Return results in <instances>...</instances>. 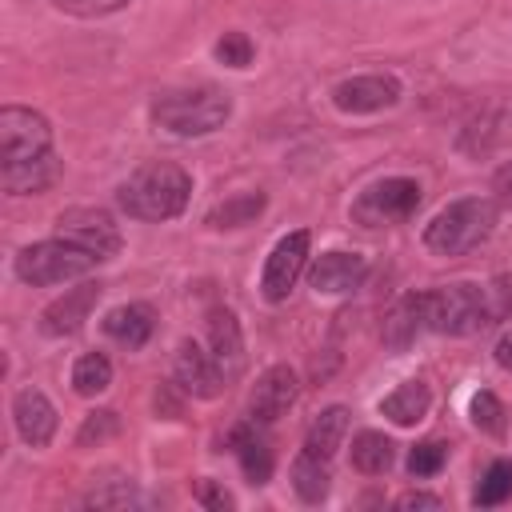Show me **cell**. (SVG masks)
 <instances>
[{
    "label": "cell",
    "instance_id": "cell-20",
    "mask_svg": "<svg viewBox=\"0 0 512 512\" xmlns=\"http://www.w3.org/2000/svg\"><path fill=\"white\" fill-rule=\"evenodd\" d=\"M56 172H60V164H56V156L48 152V156H40V160L4 164V168H0V184H4V192H12V196H28V192H44V188L56 180Z\"/></svg>",
    "mask_w": 512,
    "mask_h": 512
},
{
    "label": "cell",
    "instance_id": "cell-12",
    "mask_svg": "<svg viewBox=\"0 0 512 512\" xmlns=\"http://www.w3.org/2000/svg\"><path fill=\"white\" fill-rule=\"evenodd\" d=\"M172 372H176V384H180L188 396H200V400L220 396V388L228 384L224 372H220V364L212 360V352H204L196 340H184V344L176 348Z\"/></svg>",
    "mask_w": 512,
    "mask_h": 512
},
{
    "label": "cell",
    "instance_id": "cell-21",
    "mask_svg": "<svg viewBox=\"0 0 512 512\" xmlns=\"http://www.w3.org/2000/svg\"><path fill=\"white\" fill-rule=\"evenodd\" d=\"M344 436H348V408H340V404L336 408H324L312 420L308 436H304V452L316 456V460H332L336 448L344 444Z\"/></svg>",
    "mask_w": 512,
    "mask_h": 512
},
{
    "label": "cell",
    "instance_id": "cell-27",
    "mask_svg": "<svg viewBox=\"0 0 512 512\" xmlns=\"http://www.w3.org/2000/svg\"><path fill=\"white\" fill-rule=\"evenodd\" d=\"M112 384V364L104 352H84L76 364H72V388L80 396H96Z\"/></svg>",
    "mask_w": 512,
    "mask_h": 512
},
{
    "label": "cell",
    "instance_id": "cell-32",
    "mask_svg": "<svg viewBox=\"0 0 512 512\" xmlns=\"http://www.w3.org/2000/svg\"><path fill=\"white\" fill-rule=\"evenodd\" d=\"M216 60L228 68H248L252 64V40L244 32H224L216 40Z\"/></svg>",
    "mask_w": 512,
    "mask_h": 512
},
{
    "label": "cell",
    "instance_id": "cell-8",
    "mask_svg": "<svg viewBox=\"0 0 512 512\" xmlns=\"http://www.w3.org/2000/svg\"><path fill=\"white\" fill-rule=\"evenodd\" d=\"M56 236L92 252L96 260H112L120 252V224L104 208H68V212H60Z\"/></svg>",
    "mask_w": 512,
    "mask_h": 512
},
{
    "label": "cell",
    "instance_id": "cell-11",
    "mask_svg": "<svg viewBox=\"0 0 512 512\" xmlns=\"http://www.w3.org/2000/svg\"><path fill=\"white\" fill-rule=\"evenodd\" d=\"M296 372L288 368V364H272L260 380H256V388H252V396H248V416H252V424H276L292 404H296Z\"/></svg>",
    "mask_w": 512,
    "mask_h": 512
},
{
    "label": "cell",
    "instance_id": "cell-26",
    "mask_svg": "<svg viewBox=\"0 0 512 512\" xmlns=\"http://www.w3.org/2000/svg\"><path fill=\"white\" fill-rule=\"evenodd\" d=\"M260 212H264V192H240V196H228L224 204H216L208 212V224L212 228H244Z\"/></svg>",
    "mask_w": 512,
    "mask_h": 512
},
{
    "label": "cell",
    "instance_id": "cell-5",
    "mask_svg": "<svg viewBox=\"0 0 512 512\" xmlns=\"http://www.w3.org/2000/svg\"><path fill=\"white\" fill-rule=\"evenodd\" d=\"M424 316H428V328L432 332H444V336H468L476 328L488 324V312H484V288L480 284H444L436 292H424Z\"/></svg>",
    "mask_w": 512,
    "mask_h": 512
},
{
    "label": "cell",
    "instance_id": "cell-7",
    "mask_svg": "<svg viewBox=\"0 0 512 512\" xmlns=\"http://www.w3.org/2000/svg\"><path fill=\"white\" fill-rule=\"evenodd\" d=\"M52 152V128L40 112L4 104L0 108V160L20 164V160H40Z\"/></svg>",
    "mask_w": 512,
    "mask_h": 512
},
{
    "label": "cell",
    "instance_id": "cell-30",
    "mask_svg": "<svg viewBox=\"0 0 512 512\" xmlns=\"http://www.w3.org/2000/svg\"><path fill=\"white\" fill-rule=\"evenodd\" d=\"M472 424L488 436H500L504 432V404L492 392H476L472 396Z\"/></svg>",
    "mask_w": 512,
    "mask_h": 512
},
{
    "label": "cell",
    "instance_id": "cell-13",
    "mask_svg": "<svg viewBox=\"0 0 512 512\" xmlns=\"http://www.w3.org/2000/svg\"><path fill=\"white\" fill-rule=\"evenodd\" d=\"M364 276H368V260L360 252H324L308 268V284L324 296H344V292L360 288Z\"/></svg>",
    "mask_w": 512,
    "mask_h": 512
},
{
    "label": "cell",
    "instance_id": "cell-24",
    "mask_svg": "<svg viewBox=\"0 0 512 512\" xmlns=\"http://www.w3.org/2000/svg\"><path fill=\"white\" fill-rule=\"evenodd\" d=\"M396 460V444L384 436V432H360L352 436V468L364 472V476H380L388 472Z\"/></svg>",
    "mask_w": 512,
    "mask_h": 512
},
{
    "label": "cell",
    "instance_id": "cell-35",
    "mask_svg": "<svg viewBox=\"0 0 512 512\" xmlns=\"http://www.w3.org/2000/svg\"><path fill=\"white\" fill-rule=\"evenodd\" d=\"M196 500H200L204 508H232V496H228L224 488H216L212 480H200V484H196Z\"/></svg>",
    "mask_w": 512,
    "mask_h": 512
},
{
    "label": "cell",
    "instance_id": "cell-2",
    "mask_svg": "<svg viewBox=\"0 0 512 512\" xmlns=\"http://www.w3.org/2000/svg\"><path fill=\"white\" fill-rule=\"evenodd\" d=\"M496 228V200L488 196H464L440 208L424 228V248L436 256H464L480 248Z\"/></svg>",
    "mask_w": 512,
    "mask_h": 512
},
{
    "label": "cell",
    "instance_id": "cell-29",
    "mask_svg": "<svg viewBox=\"0 0 512 512\" xmlns=\"http://www.w3.org/2000/svg\"><path fill=\"white\" fill-rule=\"evenodd\" d=\"M484 312H488V324L512 320V272H500L484 284Z\"/></svg>",
    "mask_w": 512,
    "mask_h": 512
},
{
    "label": "cell",
    "instance_id": "cell-9",
    "mask_svg": "<svg viewBox=\"0 0 512 512\" xmlns=\"http://www.w3.org/2000/svg\"><path fill=\"white\" fill-rule=\"evenodd\" d=\"M308 232L300 228V232H288V236H280L276 240V248L268 252V260H264V276H260V292H264V300H272V304H280V300H288V292H292V284L300 280V272H304V264H308Z\"/></svg>",
    "mask_w": 512,
    "mask_h": 512
},
{
    "label": "cell",
    "instance_id": "cell-36",
    "mask_svg": "<svg viewBox=\"0 0 512 512\" xmlns=\"http://www.w3.org/2000/svg\"><path fill=\"white\" fill-rule=\"evenodd\" d=\"M492 192H496V204L512 208V160L496 168V176H492Z\"/></svg>",
    "mask_w": 512,
    "mask_h": 512
},
{
    "label": "cell",
    "instance_id": "cell-6",
    "mask_svg": "<svg viewBox=\"0 0 512 512\" xmlns=\"http://www.w3.org/2000/svg\"><path fill=\"white\" fill-rule=\"evenodd\" d=\"M416 208H420V184L408 176H384L352 200V220L364 228H392L404 224Z\"/></svg>",
    "mask_w": 512,
    "mask_h": 512
},
{
    "label": "cell",
    "instance_id": "cell-15",
    "mask_svg": "<svg viewBox=\"0 0 512 512\" xmlns=\"http://www.w3.org/2000/svg\"><path fill=\"white\" fill-rule=\"evenodd\" d=\"M12 420H16V432L24 444L32 448H44L52 436H56V408L52 400L40 392V388H20L16 400H12Z\"/></svg>",
    "mask_w": 512,
    "mask_h": 512
},
{
    "label": "cell",
    "instance_id": "cell-31",
    "mask_svg": "<svg viewBox=\"0 0 512 512\" xmlns=\"http://www.w3.org/2000/svg\"><path fill=\"white\" fill-rule=\"evenodd\" d=\"M444 460H448V444H440V440H424V444L412 448V456H408V472H412V476H436V472L444 468Z\"/></svg>",
    "mask_w": 512,
    "mask_h": 512
},
{
    "label": "cell",
    "instance_id": "cell-19",
    "mask_svg": "<svg viewBox=\"0 0 512 512\" xmlns=\"http://www.w3.org/2000/svg\"><path fill=\"white\" fill-rule=\"evenodd\" d=\"M428 408H432V392H428L424 380H404L400 388H392V392L380 400V412H384L392 424H400V428L420 424V420L428 416Z\"/></svg>",
    "mask_w": 512,
    "mask_h": 512
},
{
    "label": "cell",
    "instance_id": "cell-3",
    "mask_svg": "<svg viewBox=\"0 0 512 512\" xmlns=\"http://www.w3.org/2000/svg\"><path fill=\"white\" fill-rule=\"evenodd\" d=\"M228 116H232V100H228V92H220L212 84L172 88L152 100V120L160 128H168L172 136H208V132L224 128Z\"/></svg>",
    "mask_w": 512,
    "mask_h": 512
},
{
    "label": "cell",
    "instance_id": "cell-34",
    "mask_svg": "<svg viewBox=\"0 0 512 512\" xmlns=\"http://www.w3.org/2000/svg\"><path fill=\"white\" fill-rule=\"evenodd\" d=\"M116 428H120V420H116V412H112V408H104V412H92V416L84 420V428H80L76 444H80V448H88L92 440L100 444V440H104V436H112Z\"/></svg>",
    "mask_w": 512,
    "mask_h": 512
},
{
    "label": "cell",
    "instance_id": "cell-22",
    "mask_svg": "<svg viewBox=\"0 0 512 512\" xmlns=\"http://www.w3.org/2000/svg\"><path fill=\"white\" fill-rule=\"evenodd\" d=\"M104 332L124 348H140L152 336V308L148 304H120L104 316Z\"/></svg>",
    "mask_w": 512,
    "mask_h": 512
},
{
    "label": "cell",
    "instance_id": "cell-37",
    "mask_svg": "<svg viewBox=\"0 0 512 512\" xmlns=\"http://www.w3.org/2000/svg\"><path fill=\"white\" fill-rule=\"evenodd\" d=\"M396 508H444V500L432 496V492H404V496L396 500Z\"/></svg>",
    "mask_w": 512,
    "mask_h": 512
},
{
    "label": "cell",
    "instance_id": "cell-1",
    "mask_svg": "<svg viewBox=\"0 0 512 512\" xmlns=\"http://www.w3.org/2000/svg\"><path fill=\"white\" fill-rule=\"evenodd\" d=\"M188 196H192V176L168 160L140 164L116 192L120 208L136 220H172L184 212Z\"/></svg>",
    "mask_w": 512,
    "mask_h": 512
},
{
    "label": "cell",
    "instance_id": "cell-23",
    "mask_svg": "<svg viewBox=\"0 0 512 512\" xmlns=\"http://www.w3.org/2000/svg\"><path fill=\"white\" fill-rule=\"evenodd\" d=\"M232 448H236V456H240L244 476H248L252 484H268V476H272V448H268V440L256 436V428L240 424V428L232 432Z\"/></svg>",
    "mask_w": 512,
    "mask_h": 512
},
{
    "label": "cell",
    "instance_id": "cell-33",
    "mask_svg": "<svg viewBox=\"0 0 512 512\" xmlns=\"http://www.w3.org/2000/svg\"><path fill=\"white\" fill-rule=\"evenodd\" d=\"M60 12L68 16H80V20H96V16H108V12H120L128 8L132 0H52Z\"/></svg>",
    "mask_w": 512,
    "mask_h": 512
},
{
    "label": "cell",
    "instance_id": "cell-18",
    "mask_svg": "<svg viewBox=\"0 0 512 512\" xmlns=\"http://www.w3.org/2000/svg\"><path fill=\"white\" fill-rule=\"evenodd\" d=\"M424 328H428V316H424V292H408V296H400L396 308L384 316L380 336H384V344H388L392 352H404Z\"/></svg>",
    "mask_w": 512,
    "mask_h": 512
},
{
    "label": "cell",
    "instance_id": "cell-38",
    "mask_svg": "<svg viewBox=\"0 0 512 512\" xmlns=\"http://www.w3.org/2000/svg\"><path fill=\"white\" fill-rule=\"evenodd\" d=\"M492 356H496V364H500V368H508V372H512V328H508V332L496 340Z\"/></svg>",
    "mask_w": 512,
    "mask_h": 512
},
{
    "label": "cell",
    "instance_id": "cell-14",
    "mask_svg": "<svg viewBox=\"0 0 512 512\" xmlns=\"http://www.w3.org/2000/svg\"><path fill=\"white\" fill-rule=\"evenodd\" d=\"M100 284H80V288H68L60 300H52L44 312H40V328L48 332V336H72V332H80L84 328V320H88V312L96 308V300H100Z\"/></svg>",
    "mask_w": 512,
    "mask_h": 512
},
{
    "label": "cell",
    "instance_id": "cell-17",
    "mask_svg": "<svg viewBox=\"0 0 512 512\" xmlns=\"http://www.w3.org/2000/svg\"><path fill=\"white\" fill-rule=\"evenodd\" d=\"M504 140H512V108H484V112L472 116L468 128L460 132V152H468V156H488V152L500 148Z\"/></svg>",
    "mask_w": 512,
    "mask_h": 512
},
{
    "label": "cell",
    "instance_id": "cell-25",
    "mask_svg": "<svg viewBox=\"0 0 512 512\" xmlns=\"http://www.w3.org/2000/svg\"><path fill=\"white\" fill-rule=\"evenodd\" d=\"M328 484H332V476H328V460H316V456L300 452L296 464H292V488H296V496L308 500V504H316V500L328 496Z\"/></svg>",
    "mask_w": 512,
    "mask_h": 512
},
{
    "label": "cell",
    "instance_id": "cell-10",
    "mask_svg": "<svg viewBox=\"0 0 512 512\" xmlns=\"http://www.w3.org/2000/svg\"><path fill=\"white\" fill-rule=\"evenodd\" d=\"M396 100H400V80H396V76H384V72L352 76V80H340V84L332 88V104H336L340 112H352V116L392 108Z\"/></svg>",
    "mask_w": 512,
    "mask_h": 512
},
{
    "label": "cell",
    "instance_id": "cell-28",
    "mask_svg": "<svg viewBox=\"0 0 512 512\" xmlns=\"http://www.w3.org/2000/svg\"><path fill=\"white\" fill-rule=\"evenodd\" d=\"M508 496H512V460H496V464H488L484 480L476 484V492H472V504H480V508H492V504H504Z\"/></svg>",
    "mask_w": 512,
    "mask_h": 512
},
{
    "label": "cell",
    "instance_id": "cell-4",
    "mask_svg": "<svg viewBox=\"0 0 512 512\" xmlns=\"http://www.w3.org/2000/svg\"><path fill=\"white\" fill-rule=\"evenodd\" d=\"M100 260L68 240H40V244H28L20 256H16V276L32 288H52V284H68V280H80L96 268Z\"/></svg>",
    "mask_w": 512,
    "mask_h": 512
},
{
    "label": "cell",
    "instance_id": "cell-16",
    "mask_svg": "<svg viewBox=\"0 0 512 512\" xmlns=\"http://www.w3.org/2000/svg\"><path fill=\"white\" fill-rule=\"evenodd\" d=\"M208 348H212V360L220 364L224 380H236L240 368H244V336H240V324L228 308H216L212 320H208Z\"/></svg>",
    "mask_w": 512,
    "mask_h": 512
}]
</instances>
